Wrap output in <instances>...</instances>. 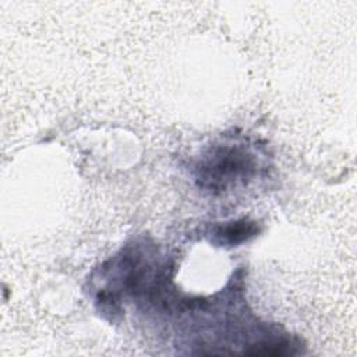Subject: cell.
<instances>
[{
    "label": "cell",
    "mask_w": 357,
    "mask_h": 357,
    "mask_svg": "<svg viewBox=\"0 0 357 357\" xmlns=\"http://www.w3.org/2000/svg\"><path fill=\"white\" fill-rule=\"evenodd\" d=\"M254 170L250 153L238 146L216 148L198 167V180L209 190H225L234 181L248 177Z\"/></svg>",
    "instance_id": "1"
},
{
    "label": "cell",
    "mask_w": 357,
    "mask_h": 357,
    "mask_svg": "<svg viewBox=\"0 0 357 357\" xmlns=\"http://www.w3.org/2000/svg\"><path fill=\"white\" fill-rule=\"evenodd\" d=\"M257 233H258V226L255 222L241 219V220H233L219 226L215 230V237L219 244L237 245L254 237Z\"/></svg>",
    "instance_id": "2"
}]
</instances>
